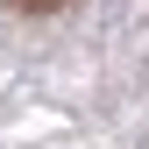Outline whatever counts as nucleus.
I'll return each mask as SVG.
<instances>
[{
	"label": "nucleus",
	"instance_id": "1",
	"mask_svg": "<svg viewBox=\"0 0 149 149\" xmlns=\"http://www.w3.org/2000/svg\"><path fill=\"white\" fill-rule=\"evenodd\" d=\"M7 7H22V14H57V7H71V0H7Z\"/></svg>",
	"mask_w": 149,
	"mask_h": 149
}]
</instances>
